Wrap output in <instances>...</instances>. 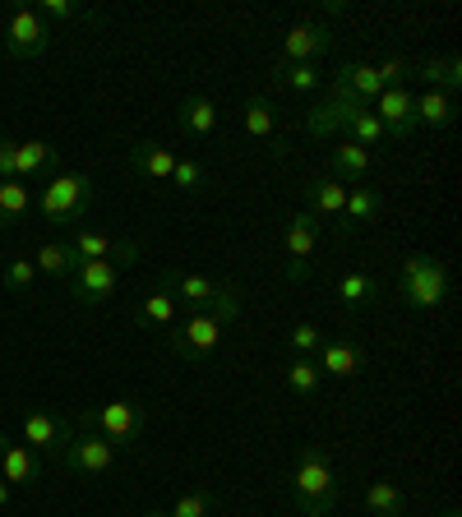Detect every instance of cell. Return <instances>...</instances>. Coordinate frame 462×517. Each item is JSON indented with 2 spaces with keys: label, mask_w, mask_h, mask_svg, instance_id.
Masks as SVG:
<instances>
[{
  "label": "cell",
  "mask_w": 462,
  "mask_h": 517,
  "mask_svg": "<svg viewBox=\"0 0 462 517\" xmlns=\"http://www.w3.org/2000/svg\"><path fill=\"white\" fill-rule=\"evenodd\" d=\"M47 47H51V24L33 5H19L10 14V24H5V51L14 61H37V56H47Z\"/></svg>",
  "instance_id": "obj_7"
},
{
  "label": "cell",
  "mask_w": 462,
  "mask_h": 517,
  "mask_svg": "<svg viewBox=\"0 0 462 517\" xmlns=\"http://www.w3.org/2000/svg\"><path fill=\"white\" fill-rule=\"evenodd\" d=\"M37 14H42V19H56V24H65V19H79V14H84V5H79V0H42V5H33Z\"/></svg>",
  "instance_id": "obj_39"
},
{
  "label": "cell",
  "mask_w": 462,
  "mask_h": 517,
  "mask_svg": "<svg viewBox=\"0 0 462 517\" xmlns=\"http://www.w3.org/2000/svg\"><path fill=\"white\" fill-rule=\"evenodd\" d=\"M449 264L435 254H407L398 264V301L407 310H439L449 301Z\"/></svg>",
  "instance_id": "obj_3"
},
{
  "label": "cell",
  "mask_w": 462,
  "mask_h": 517,
  "mask_svg": "<svg viewBox=\"0 0 462 517\" xmlns=\"http://www.w3.org/2000/svg\"><path fill=\"white\" fill-rule=\"evenodd\" d=\"M338 14H347V5H342V0H333V5H324V10H319L315 19L324 24V19H338Z\"/></svg>",
  "instance_id": "obj_42"
},
{
  "label": "cell",
  "mask_w": 462,
  "mask_h": 517,
  "mask_svg": "<svg viewBox=\"0 0 462 517\" xmlns=\"http://www.w3.org/2000/svg\"><path fill=\"white\" fill-rule=\"evenodd\" d=\"M176 121H181L185 134H195V139H208V134L218 130V107H213V97L195 93V97H185L181 107H176Z\"/></svg>",
  "instance_id": "obj_22"
},
{
  "label": "cell",
  "mask_w": 462,
  "mask_h": 517,
  "mask_svg": "<svg viewBox=\"0 0 462 517\" xmlns=\"http://www.w3.org/2000/svg\"><path fill=\"white\" fill-rule=\"evenodd\" d=\"M319 374H329V379H356L365 370V347L356 337H329V342H319Z\"/></svg>",
  "instance_id": "obj_14"
},
{
  "label": "cell",
  "mask_w": 462,
  "mask_h": 517,
  "mask_svg": "<svg viewBox=\"0 0 462 517\" xmlns=\"http://www.w3.org/2000/svg\"><path fill=\"white\" fill-rule=\"evenodd\" d=\"M213 508H218L213 490H185L181 499L167 508V517H213Z\"/></svg>",
  "instance_id": "obj_36"
},
{
  "label": "cell",
  "mask_w": 462,
  "mask_h": 517,
  "mask_svg": "<svg viewBox=\"0 0 462 517\" xmlns=\"http://www.w3.org/2000/svg\"><path fill=\"white\" fill-rule=\"evenodd\" d=\"M65 282H70V296L79 305H107L116 296V287H121V268L111 259H79Z\"/></svg>",
  "instance_id": "obj_9"
},
{
  "label": "cell",
  "mask_w": 462,
  "mask_h": 517,
  "mask_svg": "<svg viewBox=\"0 0 462 517\" xmlns=\"http://www.w3.org/2000/svg\"><path fill=\"white\" fill-rule=\"evenodd\" d=\"M365 508H370V517H402L407 494L398 490V481H370L365 485Z\"/></svg>",
  "instance_id": "obj_27"
},
{
  "label": "cell",
  "mask_w": 462,
  "mask_h": 517,
  "mask_svg": "<svg viewBox=\"0 0 462 517\" xmlns=\"http://www.w3.org/2000/svg\"><path fill=\"white\" fill-rule=\"evenodd\" d=\"M28 208H33V194H28L24 181H5V185H0V227L24 222Z\"/></svg>",
  "instance_id": "obj_30"
},
{
  "label": "cell",
  "mask_w": 462,
  "mask_h": 517,
  "mask_svg": "<svg viewBox=\"0 0 462 517\" xmlns=\"http://www.w3.org/2000/svg\"><path fill=\"white\" fill-rule=\"evenodd\" d=\"M421 79H426L435 93L458 97V88H462V61H458V56H430V61L421 65Z\"/></svg>",
  "instance_id": "obj_28"
},
{
  "label": "cell",
  "mask_w": 462,
  "mask_h": 517,
  "mask_svg": "<svg viewBox=\"0 0 462 517\" xmlns=\"http://www.w3.org/2000/svg\"><path fill=\"white\" fill-rule=\"evenodd\" d=\"M144 517H167V513H144Z\"/></svg>",
  "instance_id": "obj_45"
},
{
  "label": "cell",
  "mask_w": 462,
  "mask_h": 517,
  "mask_svg": "<svg viewBox=\"0 0 462 517\" xmlns=\"http://www.w3.org/2000/svg\"><path fill=\"white\" fill-rule=\"evenodd\" d=\"M84 430H98L102 439H111L116 448H125V444H134L139 434H144V425H148V411L139 407V402H107V407H93V411H84Z\"/></svg>",
  "instance_id": "obj_5"
},
{
  "label": "cell",
  "mask_w": 462,
  "mask_h": 517,
  "mask_svg": "<svg viewBox=\"0 0 462 517\" xmlns=\"http://www.w3.org/2000/svg\"><path fill=\"white\" fill-rule=\"evenodd\" d=\"M158 287H167L176 296V305H185L190 314H213L222 328L231 319H241V287L231 282H213L208 273H181V268H162Z\"/></svg>",
  "instance_id": "obj_2"
},
{
  "label": "cell",
  "mask_w": 462,
  "mask_h": 517,
  "mask_svg": "<svg viewBox=\"0 0 462 517\" xmlns=\"http://www.w3.org/2000/svg\"><path fill=\"white\" fill-rule=\"evenodd\" d=\"M370 111H375V121L384 125V134L402 139V144L421 130V125H416V97L407 93V88H384V93L370 102Z\"/></svg>",
  "instance_id": "obj_11"
},
{
  "label": "cell",
  "mask_w": 462,
  "mask_h": 517,
  "mask_svg": "<svg viewBox=\"0 0 462 517\" xmlns=\"http://www.w3.org/2000/svg\"><path fill=\"white\" fill-rule=\"evenodd\" d=\"M278 88H287V93H315L319 84H324V74H319L315 61H305V65H278Z\"/></svg>",
  "instance_id": "obj_32"
},
{
  "label": "cell",
  "mask_w": 462,
  "mask_h": 517,
  "mask_svg": "<svg viewBox=\"0 0 462 517\" xmlns=\"http://www.w3.org/2000/svg\"><path fill=\"white\" fill-rule=\"evenodd\" d=\"M444 517H458V508H449V513H444Z\"/></svg>",
  "instance_id": "obj_44"
},
{
  "label": "cell",
  "mask_w": 462,
  "mask_h": 517,
  "mask_svg": "<svg viewBox=\"0 0 462 517\" xmlns=\"http://www.w3.org/2000/svg\"><path fill=\"white\" fill-rule=\"evenodd\" d=\"M347 190L352 185H342V181H333V176H319V181H310L305 185V213L310 217H342V204H347Z\"/></svg>",
  "instance_id": "obj_19"
},
{
  "label": "cell",
  "mask_w": 462,
  "mask_h": 517,
  "mask_svg": "<svg viewBox=\"0 0 462 517\" xmlns=\"http://www.w3.org/2000/svg\"><path fill=\"white\" fill-rule=\"evenodd\" d=\"M10 494H14V485H5V481H0V508L10 504Z\"/></svg>",
  "instance_id": "obj_43"
},
{
  "label": "cell",
  "mask_w": 462,
  "mask_h": 517,
  "mask_svg": "<svg viewBox=\"0 0 462 517\" xmlns=\"http://www.w3.org/2000/svg\"><path fill=\"white\" fill-rule=\"evenodd\" d=\"M333 84L338 88H347V93L361 102V107H370L379 93H384V79H379V70L375 65H361V61H347V65H338V74H333Z\"/></svg>",
  "instance_id": "obj_18"
},
{
  "label": "cell",
  "mask_w": 462,
  "mask_h": 517,
  "mask_svg": "<svg viewBox=\"0 0 462 517\" xmlns=\"http://www.w3.org/2000/svg\"><path fill=\"white\" fill-rule=\"evenodd\" d=\"M0 282H5V291H28L37 282V264H33V259H5Z\"/></svg>",
  "instance_id": "obj_37"
},
{
  "label": "cell",
  "mask_w": 462,
  "mask_h": 517,
  "mask_svg": "<svg viewBox=\"0 0 462 517\" xmlns=\"http://www.w3.org/2000/svg\"><path fill=\"white\" fill-rule=\"evenodd\" d=\"M241 125H245L250 139H268V144H278V139H273V102H268L264 93H255L250 102H245ZM278 157H282V144H278Z\"/></svg>",
  "instance_id": "obj_29"
},
{
  "label": "cell",
  "mask_w": 462,
  "mask_h": 517,
  "mask_svg": "<svg viewBox=\"0 0 462 517\" xmlns=\"http://www.w3.org/2000/svg\"><path fill=\"white\" fill-rule=\"evenodd\" d=\"M342 130L352 134V144H361V148H379L384 139H389V134H384V125L375 121V111H370V107H356L352 116H347V125H342Z\"/></svg>",
  "instance_id": "obj_31"
},
{
  "label": "cell",
  "mask_w": 462,
  "mask_h": 517,
  "mask_svg": "<svg viewBox=\"0 0 462 517\" xmlns=\"http://www.w3.org/2000/svg\"><path fill=\"white\" fill-rule=\"evenodd\" d=\"M458 121V102H453L449 93H421L416 97V125H430V130H449V125Z\"/></svg>",
  "instance_id": "obj_24"
},
{
  "label": "cell",
  "mask_w": 462,
  "mask_h": 517,
  "mask_svg": "<svg viewBox=\"0 0 462 517\" xmlns=\"http://www.w3.org/2000/svg\"><path fill=\"white\" fill-rule=\"evenodd\" d=\"M319 365L310 361V356H292V365H287V388H292L296 397H315L319 393Z\"/></svg>",
  "instance_id": "obj_33"
},
{
  "label": "cell",
  "mask_w": 462,
  "mask_h": 517,
  "mask_svg": "<svg viewBox=\"0 0 462 517\" xmlns=\"http://www.w3.org/2000/svg\"><path fill=\"white\" fill-rule=\"evenodd\" d=\"M56 167V148L42 144V139H28V144H14V181L33 185L42 171Z\"/></svg>",
  "instance_id": "obj_21"
},
{
  "label": "cell",
  "mask_w": 462,
  "mask_h": 517,
  "mask_svg": "<svg viewBox=\"0 0 462 517\" xmlns=\"http://www.w3.org/2000/svg\"><path fill=\"white\" fill-rule=\"evenodd\" d=\"M14 181V139H0V185Z\"/></svg>",
  "instance_id": "obj_41"
},
{
  "label": "cell",
  "mask_w": 462,
  "mask_h": 517,
  "mask_svg": "<svg viewBox=\"0 0 462 517\" xmlns=\"http://www.w3.org/2000/svg\"><path fill=\"white\" fill-rule=\"evenodd\" d=\"M379 208H384V199H379L375 185H352L347 204H342V236H356L361 227H370L379 217Z\"/></svg>",
  "instance_id": "obj_17"
},
{
  "label": "cell",
  "mask_w": 462,
  "mask_h": 517,
  "mask_svg": "<svg viewBox=\"0 0 462 517\" xmlns=\"http://www.w3.org/2000/svg\"><path fill=\"white\" fill-rule=\"evenodd\" d=\"M375 70H379V79H384V88H402L407 79H412V65L402 61V56H384Z\"/></svg>",
  "instance_id": "obj_40"
},
{
  "label": "cell",
  "mask_w": 462,
  "mask_h": 517,
  "mask_svg": "<svg viewBox=\"0 0 462 517\" xmlns=\"http://www.w3.org/2000/svg\"><path fill=\"white\" fill-rule=\"evenodd\" d=\"M116 457H121V448L111 444V439H102L98 430H84L65 444L61 467L74 471V476H107V471L116 467Z\"/></svg>",
  "instance_id": "obj_8"
},
{
  "label": "cell",
  "mask_w": 462,
  "mask_h": 517,
  "mask_svg": "<svg viewBox=\"0 0 462 517\" xmlns=\"http://www.w3.org/2000/svg\"><path fill=\"white\" fill-rule=\"evenodd\" d=\"M319 231L324 222L310 213H292L287 217V231H282V250H287V282H305L310 273V254L319 245Z\"/></svg>",
  "instance_id": "obj_10"
},
{
  "label": "cell",
  "mask_w": 462,
  "mask_h": 517,
  "mask_svg": "<svg viewBox=\"0 0 462 517\" xmlns=\"http://www.w3.org/2000/svg\"><path fill=\"white\" fill-rule=\"evenodd\" d=\"M167 347L181 356V361H208L213 351L222 347V324L213 314H185L181 324H171V337Z\"/></svg>",
  "instance_id": "obj_6"
},
{
  "label": "cell",
  "mask_w": 462,
  "mask_h": 517,
  "mask_svg": "<svg viewBox=\"0 0 462 517\" xmlns=\"http://www.w3.org/2000/svg\"><path fill=\"white\" fill-rule=\"evenodd\" d=\"M0 481L19 485V490L42 481V462H37V453L28 444H10L5 434H0Z\"/></svg>",
  "instance_id": "obj_15"
},
{
  "label": "cell",
  "mask_w": 462,
  "mask_h": 517,
  "mask_svg": "<svg viewBox=\"0 0 462 517\" xmlns=\"http://www.w3.org/2000/svg\"><path fill=\"white\" fill-rule=\"evenodd\" d=\"M176 310H181V305H176V296H171L167 287H153L144 301H139L134 319H139L144 328H171V324H176Z\"/></svg>",
  "instance_id": "obj_25"
},
{
  "label": "cell",
  "mask_w": 462,
  "mask_h": 517,
  "mask_svg": "<svg viewBox=\"0 0 462 517\" xmlns=\"http://www.w3.org/2000/svg\"><path fill=\"white\" fill-rule=\"evenodd\" d=\"M70 250L79 254V259H111V250H116V241H111L107 231H74L70 236Z\"/></svg>",
  "instance_id": "obj_35"
},
{
  "label": "cell",
  "mask_w": 462,
  "mask_h": 517,
  "mask_svg": "<svg viewBox=\"0 0 462 517\" xmlns=\"http://www.w3.org/2000/svg\"><path fill=\"white\" fill-rule=\"evenodd\" d=\"M287 342H292L296 356H310V351H319V342H324V333H319L315 324H296L287 328Z\"/></svg>",
  "instance_id": "obj_38"
},
{
  "label": "cell",
  "mask_w": 462,
  "mask_h": 517,
  "mask_svg": "<svg viewBox=\"0 0 462 517\" xmlns=\"http://www.w3.org/2000/svg\"><path fill=\"white\" fill-rule=\"evenodd\" d=\"M33 264H37V277L47 273V277H56V282H65V277L74 273V264H79V254L70 250V241H47L33 254Z\"/></svg>",
  "instance_id": "obj_26"
},
{
  "label": "cell",
  "mask_w": 462,
  "mask_h": 517,
  "mask_svg": "<svg viewBox=\"0 0 462 517\" xmlns=\"http://www.w3.org/2000/svg\"><path fill=\"white\" fill-rule=\"evenodd\" d=\"M171 181L181 194H204L208 190V167L199 157H176V171H171Z\"/></svg>",
  "instance_id": "obj_34"
},
{
  "label": "cell",
  "mask_w": 462,
  "mask_h": 517,
  "mask_svg": "<svg viewBox=\"0 0 462 517\" xmlns=\"http://www.w3.org/2000/svg\"><path fill=\"white\" fill-rule=\"evenodd\" d=\"M70 439H74V425L65 421V416H56V411H28L24 416V444L33 448V453H47L61 462Z\"/></svg>",
  "instance_id": "obj_12"
},
{
  "label": "cell",
  "mask_w": 462,
  "mask_h": 517,
  "mask_svg": "<svg viewBox=\"0 0 462 517\" xmlns=\"http://www.w3.org/2000/svg\"><path fill=\"white\" fill-rule=\"evenodd\" d=\"M333 296L342 301V310H370L379 301V282L370 273H342L333 282Z\"/></svg>",
  "instance_id": "obj_23"
},
{
  "label": "cell",
  "mask_w": 462,
  "mask_h": 517,
  "mask_svg": "<svg viewBox=\"0 0 462 517\" xmlns=\"http://www.w3.org/2000/svg\"><path fill=\"white\" fill-rule=\"evenodd\" d=\"M93 208V181H88L84 171H61V176H51L42 199H37V213L56 222V227H70L79 217Z\"/></svg>",
  "instance_id": "obj_4"
},
{
  "label": "cell",
  "mask_w": 462,
  "mask_h": 517,
  "mask_svg": "<svg viewBox=\"0 0 462 517\" xmlns=\"http://www.w3.org/2000/svg\"><path fill=\"white\" fill-rule=\"evenodd\" d=\"M287 499L301 517H329L342 499V485L333 476V457L324 444H301L287 471Z\"/></svg>",
  "instance_id": "obj_1"
},
{
  "label": "cell",
  "mask_w": 462,
  "mask_h": 517,
  "mask_svg": "<svg viewBox=\"0 0 462 517\" xmlns=\"http://www.w3.org/2000/svg\"><path fill=\"white\" fill-rule=\"evenodd\" d=\"M130 171L134 176H144V181H171V171H176V153L162 148L158 139H139L130 148Z\"/></svg>",
  "instance_id": "obj_16"
},
{
  "label": "cell",
  "mask_w": 462,
  "mask_h": 517,
  "mask_svg": "<svg viewBox=\"0 0 462 517\" xmlns=\"http://www.w3.org/2000/svg\"><path fill=\"white\" fill-rule=\"evenodd\" d=\"M375 167V153H370V148H361V144H352V139H342L338 148H333V181H352V185H361L365 181V171Z\"/></svg>",
  "instance_id": "obj_20"
},
{
  "label": "cell",
  "mask_w": 462,
  "mask_h": 517,
  "mask_svg": "<svg viewBox=\"0 0 462 517\" xmlns=\"http://www.w3.org/2000/svg\"><path fill=\"white\" fill-rule=\"evenodd\" d=\"M324 51H333V33H329V24H319V19H301V24H292L287 37H282V65L319 61Z\"/></svg>",
  "instance_id": "obj_13"
}]
</instances>
